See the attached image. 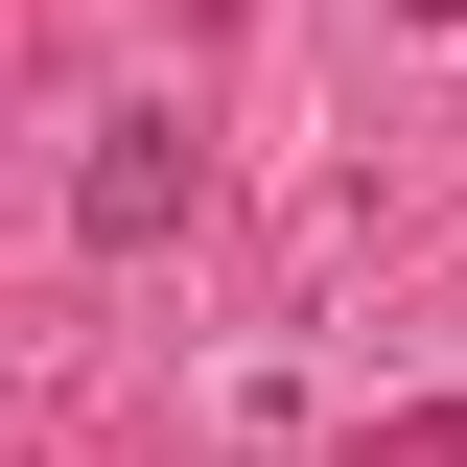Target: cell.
<instances>
[{
	"instance_id": "6da1fadb",
	"label": "cell",
	"mask_w": 467,
	"mask_h": 467,
	"mask_svg": "<svg viewBox=\"0 0 467 467\" xmlns=\"http://www.w3.org/2000/svg\"><path fill=\"white\" fill-rule=\"evenodd\" d=\"M70 211H94V234H117V257H140V234H164V211H187V140H164V117H117V140H94V187H70Z\"/></svg>"
},
{
	"instance_id": "7a4b0ae2",
	"label": "cell",
	"mask_w": 467,
	"mask_h": 467,
	"mask_svg": "<svg viewBox=\"0 0 467 467\" xmlns=\"http://www.w3.org/2000/svg\"><path fill=\"white\" fill-rule=\"evenodd\" d=\"M398 467H467V398H444V420H398Z\"/></svg>"
}]
</instances>
